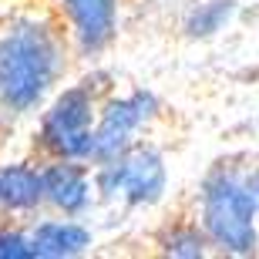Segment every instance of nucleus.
Segmentation results:
<instances>
[{"label":"nucleus","instance_id":"nucleus-8","mask_svg":"<svg viewBox=\"0 0 259 259\" xmlns=\"http://www.w3.org/2000/svg\"><path fill=\"white\" fill-rule=\"evenodd\" d=\"M0 209L7 219L30 222L44 212V158H4L0 162Z\"/></svg>","mask_w":259,"mask_h":259},{"label":"nucleus","instance_id":"nucleus-16","mask_svg":"<svg viewBox=\"0 0 259 259\" xmlns=\"http://www.w3.org/2000/svg\"><path fill=\"white\" fill-rule=\"evenodd\" d=\"M256 172H259V168H256Z\"/></svg>","mask_w":259,"mask_h":259},{"label":"nucleus","instance_id":"nucleus-1","mask_svg":"<svg viewBox=\"0 0 259 259\" xmlns=\"http://www.w3.org/2000/svg\"><path fill=\"white\" fill-rule=\"evenodd\" d=\"M74 51L48 4H24L0 17V135L27 128L67 81Z\"/></svg>","mask_w":259,"mask_h":259},{"label":"nucleus","instance_id":"nucleus-5","mask_svg":"<svg viewBox=\"0 0 259 259\" xmlns=\"http://www.w3.org/2000/svg\"><path fill=\"white\" fill-rule=\"evenodd\" d=\"M162 115H165V101L155 88L135 84V88H115L111 95H105L95 125V158H91V165L145 142L152 135V128L162 121Z\"/></svg>","mask_w":259,"mask_h":259},{"label":"nucleus","instance_id":"nucleus-9","mask_svg":"<svg viewBox=\"0 0 259 259\" xmlns=\"http://www.w3.org/2000/svg\"><path fill=\"white\" fill-rule=\"evenodd\" d=\"M37 259H77L95 249V229L88 219L40 212L27 222Z\"/></svg>","mask_w":259,"mask_h":259},{"label":"nucleus","instance_id":"nucleus-14","mask_svg":"<svg viewBox=\"0 0 259 259\" xmlns=\"http://www.w3.org/2000/svg\"><path fill=\"white\" fill-rule=\"evenodd\" d=\"M4 222H7V212H4V209H0V226H4Z\"/></svg>","mask_w":259,"mask_h":259},{"label":"nucleus","instance_id":"nucleus-3","mask_svg":"<svg viewBox=\"0 0 259 259\" xmlns=\"http://www.w3.org/2000/svg\"><path fill=\"white\" fill-rule=\"evenodd\" d=\"M118 88V77L101 61L88 64V71L51 95L40 115L30 121V152L40 158H95V125L105 95Z\"/></svg>","mask_w":259,"mask_h":259},{"label":"nucleus","instance_id":"nucleus-4","mask_svg":"<svg viewBox=\"0 0 259 259\" xmlns=\"http://www.w3.org/2000/svg\"><path fill=\"white\" fill-rule=\"evenodd\" d=\"M95 185H98V205L121 212H155L162 209L172 192V168L168 155L152 142L132 145L128 152L111 155L95 162Z\"/></svg>","mask_w":259,"mask_h":259},{"label":"nucleus","instance_id":"nucleus-12","mask_svg":"<svg viewBox=\"0 0 259 259\" xmlns=\"http://www.w3.org/2000/svg\"><path fill=\"white\" fill-rule=\"evenodd\" d=\"M0 259H37L27 222L7 219L0 226Z\"/></svg>","mask_w":259,"mask_h":259},{"label":"nucleus","instance_id":"nucleus-15","mask_svg":"<svg viewBox=\"0 0 259 259\" xmlns=\"http://www.w3.org/2000/svg\"><path fill=\"white\" fill-rule=\"evenodd\" d=\"M256 168H259V158H256Z\"/></svg>","mask_w":259,"mask_h":259},{"label":"nucleus","instance_id":"nucleus-11","mask_svg":"<svg viewBox=\"0 0 259 259\" xmlns=\"http://www.w3.org/2000/svg\"><path fill=\"white\" fill-rule=\"evenodd\" d=\"M239 10L242 0H189L179 10V30L195 44H209L236 24Z\"/></svg>","mask_w":259,"mask_h":259},{"label":"nucleus","instance_id":"nucleus-10","mask_svg":"<svg viewBox=\"0 0 259 259\" xmlns=\"http://www.w3.org/2000/svg\"><path fill=\"white\" fill-rule=\"evenodd\" d=\"M152 246L165 259H205V256H212L209 236H205V229L199 226V219H195L192 212L162 219L152 232Z\"/></svg>","mask_w":259,"mask_h":259},{"label":"nucleus","instance_id":"nucleus-6","mask_svg":"<svg viewBox=\"0 0 259 259\" xmlns=\"http://www.w3.org/2000/svg\"><path fill=\"white\" fill-rule=\"evenodd\" d=\"M51 14L64 27L77 61L95 64L121 40L128 0H48Z\"/></svg>","mask_w":259,"mask_h":259},{"label":"nucleus","instance_id":"nucleus-2","mask_svg":"<svg viewBox=\"0 0 259 259\" xmlns=\"http://www.w3.org/2000/svg\"><path fill=\"white\" fill-rule=\"evenodd\" d=\"M192 215L209 236L212 256H259V172L256 158L242 152L219 155L199 175Z\"/></svg>","mask_w":259,"mask_h":259},{"label":"nucleus","instance_id":"nucleus-7","mask_svg":"<svg viewBox=\"0 0 259 259\" xmlns=\"http://www.w3.org/2000/svg\"><path fill=\"white\" fill-rule=\"evenodd\" d=\"M95 209V165L77 158H44V212L88 219Z\"/></svg>","mask_w":259,"mask_h":259},{"label":"nucleus","instance_id":"nucleus-13","mask_svg":"<svg viewBox=\"0 0 259 259\" xmlns=\"http://www.w3.org/2000/svg\"><path fill=\"white\" fill-rule=\"evenodd\" d=\"M152 4H155V7H179V10H182L189 0H152Z\"/></svg>","mask_w":259,"mask_h":259}]
</instances>
